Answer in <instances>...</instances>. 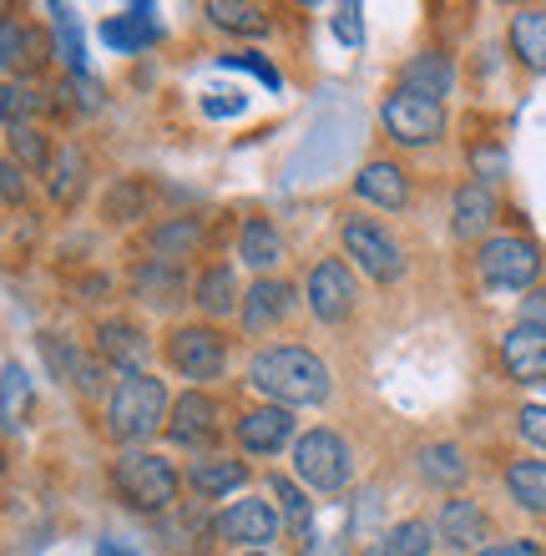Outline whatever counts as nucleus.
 Returning <instances> with one entry per match:
<instances>
[{
	"mask_svg": "<svg viewBox=\"0 0 546 556\" xmlns=\"http://www.w3.org/2000/svg\"><path fill=\"white\" fill-rule=\"evenodd\" d=\"M213 536H218V521L203 506H182V511H173L163 521V542L178 556H203L213 546Z\"/></svg>",
	"mask_w": 546,
	"mask_h": 556,
	"instance_id": "nucleus-22",
	"label": "nucleus"
},
{
	"mask_svg": "<svg viewBox=\"0 0 546 556\" xmlns=\"http://www.w3.org/2000/svg\"><path fill=\"white\" fill-rule=\"evenodd\" d=\"M11 152H15V167L21 173H46L51 167V142H46V132L36 127V122H26V127H11Z\"/></svg>",
	"mask_w": 546,
	"mask_h": 556,
	"instance_id": "nucleus-38",
	"label": "nucleus"
},
{
	"mask_svg": "<svg viewBox=\"0 0 546 556\" xmlns=\"http://www.w3.org/2000/svg\"><path fill=\"white\" fill-rule=\"evenodd\" d=\"M350 470H355V460H350V445H344V435H334V430H309V435H299L294 445V476L309 491H344L350 485Z\"/></svg>",
	"mask_w": 546,
	"mask_h": 556,
	"instance_id": "nucleus-4",
	"label": "nucleus"
},
{
	"mask_svg": "<svg viewBox=\"0 0 546 556\" xmlns=\"http://www.w3.org/2000/svg\"><path fill=\"white\" fill-rule=\"evenodd\" d=\"M506 491L521 511L546 516V460H511L506 466Z\"/></svg>",
	"mask_w": 546,
	"mask_h": 556,
	"instance_id": "nucleus-32",
	"label": "nucleus"
},
{
	"mask_svg": "<svg viewBox=\"0 0 546 556\" xmlns=\"http://www.w3.org/2000/svg\"><path fill=\"white\" fill-rule=\"evenodd\" d=\"M334 36H340L344 46H359V41H365V21H359V5H340V11H334Z\"/></svg>",
	"mask_w": 546,
	"mask_h": 556,
	"instance_id": "nucleus-43",
	"label": "nucleus"
},
{
	"mask_svg": "<svg viewBox=\"0 0 546 556\" xmlns=\"http://www.w3.org/2000/svg\"><path fill=\"white\" fill-rule=\"evenodd\" d=\"M380 122L399 147H430L441 142L445 132V102H430V97H415V91L395 87L380 106Z\"/></svg>",
	"mask_w": 546,
	"mask_h": 556,
	"instance_id": "nucleus-5",
	"label": "nucleus"
},
{
	"mask_svg": "<svg viewBox=\"0 0 546 556\" xmlns=\"http://www.w3.org/2000/svg\"><path fill=\"white\" fill-rule=\"evenodd\" d=\"M167 365L178 369L182 380H218L228 365V344L213 324H182L167 334Z\"/></svg>",
	"mask_w": 546,
	"mask_h": 556,
	"instance_id": "nucleus-7",
	"label": "nucleus"
},
{
	"mask_svg": "<svg viewBox=\"0 0 546 556\" xmlns=\"http://www.w3.org/2000/svg\"><path fill=\"white\" fill-rule=\"evenodd\" d=\"M496 192L486 188V182H460L456 188V207H450V233L460 238V243H475V238L491 233V223H496Z\"/></svg>",
	"mask_w": 546,
	"mask_h": 556,
	"instance_id": "nucleus-15",
	"label": "nucleus"
},
{
	"mask_svg": "<svg viewBox=\"0 0 546 556\" xmlns=\"http://www.w3.org/2000/svg\"><path fill=\"white\" fill-rule=\"evenodd\" d=\"M51 97L30 81H0V127H26L30 117H41Z\"/></svg>",
	"mask_w": 546,
	"mask_h": 556,
	"instance_id": "nucleus-34",
	"label": "nucleus"
},
{
	"mask_svg": "<svg viewBox=\"0 0 546 556\" xmlns=\"http://www.w3.org/2000/svg\"><path fill=\"white\" fill-rule=\"evenodd\" d=\"M249 556H268V552H249Z\"/></svg>",
	"mask_w": 546,
	"mask_h": 556,
	"instance_id": "nucleus-49",
	"label": "nucleus"
},
{
	"mask_svg": "<svg viewBox=\"0 0 546 556\" xmlns=\"http://www.w3.org/2000/svg\"><path fill=\"white\" fill-rule=\"evenodd\" d=\"M274 511H279V521L289 527V536H294V542H309V536H314V501L304 496V485H299V481L274 476Z\"/></svg>",
	"mask_w": 546,
	"mask_h": 556,
	"instance_id": "nucleus-24",
	"label": "nucleus"
},
{
	"mask_svg": "<svg viewBox=\"0 0 546 556\" xmlns=\"http://www.w3.org/2000/svg\"><path fill=\"white\" fill-rule=\"evenodd\" d=\"M41 354H46V365H51V375H56L61 384H76L81 395H102L106 390V365L102 359H87V354L76 350V344H66L61 334H41Z\"/></svg>",
	"mask_w": 546,
	"mask_h": 556,
	"instance_id": "nucleus-12",
	"label": "nucleus"
},
{
	"mask_svg": "<svg viewBox=\"0 0 546 556\" xmlns=\"http://www.w3.org/2000/svg\"><path fill=\"white\" fill-rule=\"evenodd\" d=\"M521 329L546 334V289H532L526 299H521Z\"/></svg>",
	"mask_w": 546,
	"mask_h": 556,
	"instance_id": "nucleus-45",
	"label": "nucleus"
},
{
	"mask_svg": "<svg viewBox=\"0 0 546 556\" xmlns=\"http://www.w3.org/2000/svg\"><path fill=\"white\" fill-rule=\"evenodd\" d=\"M167 410H173V400H167V384L157 375H127V380L112 390L106 400V435L112 440H148L157 425H167Z\"/></svg>",
	"mask_w": 546,
	"mask_h": 556,
	"instance_id": "nucleus-2",
	"label": "nucleus"
},
{
	"mask_svg": "<svg viewBox=\"0 0 546 556\" xmlns=\"http://www.w3.org/2000/svg\"><path fill=\"white\" fill-rule=\"evenodd\" d=\"M228 72H253L258 81H264L268 91H279L283 87V76L274 72V61H264V56H253V51H228V56H218Z\"/></svg>",
	"mask_w": 546,
	"mask_h": 556,
	"instance_id": "nucleus-40",
	"label": "nucleus"
},
{
	"mask_svg": "<svg viewBox=\"0 0 546 556\" xmlns=\"http://www.w3.org/2000/svg\"><path fill=\"white\" fill-rule=\"evenodd\" d=\"M501 365L517 384H542L546 380V334L517 324V329L501 339Z\"/></svg>",
	"mask_w": 546,
	"mask_h": 556,
	"instance_id": "nucleus-19",
	"label": "nucleus"
},
{
	"mask_svg": "<svg viewBox=\"0 0 546 556\" xmlns=\"http://www.w3.org/2000/svg\"><path fill=\"white\" fill-rule=\"evenodd\" d=\"M289 308H294V289H289L283 278H258L238 314H243V329H249V334H268L274 324L289 319Z\"/></svg>",
	"mask_w": 546,
	"mask_h": 556,
	"instance_id": "nucleus-17",
	"label": "nucleus"
},
{
	"mask_svg": "<svg viewBox=\"0 0 546 556\" xmlns=\"http://www.w3.org/2000/svg\"><path fill=\"white\" fill-rule=\"evenodd\" d=\"M289 440H294V415L279 410V405L249 410L243 420H238V445H243L249 455H279Z\"/></svg>",
	"mask_w": 546,
	"mask_h": 556,
	"instance_id": "nucleus-16",
	"label": "nucleus"
},
{
	"mask_svg": "<svg viewBox=\"0 0 546 556\" xmlns=\"http://www.w3.org/2000/svg\"><path fill=\"white\" fill-rule=\"evenodd\" d=\"M471 162H475V177H486V188L496 182V177L506 173V157L496 152V147H475L471 152Z\"/></svg>",
	"mask_w": 546,
	"mask_h": 556,
	"instance_id": "nucleus-47",
	"label": "nucleus"
},
{
	"mask_svg": "<svg viewBox=\"0 0 546 556\" xmlns=\"http://www.w3.org/2000/svg\"><path fill=\"white\" fill-rule=\"evenodd\" d=\"M304 293H309L314 319H325V324H344L350 314H355V299H359L355 274L344 268V258H325V264H314Z\"/></svg>",
	"mask_w": 546,
	"mask_h": 556,
	"instance_id": "nucleus-9",
	"label": "nucleus"
},
{
	"mask_svg": "<svg viewBox=\"0 0 546 556\" xmlns=\"http://www.w3.org/2000/svg\"><path fill=\"white\" fill-rule=\"evenodd\" d=\"M475 268L486 278L491 289H532L536 274H542V249H536L532 238H486L481 253H475Z\"/></svg>",
	"mask_w": 546,
	"mask_h": 556,
	"instance_id": "nucleus-6",
	"label": "nucleus"
},
{
	"mask_svg": "<svg viewBox=\"0 0 546 556\" xmlns=\"http://www.w3.org/2000/svg\"><path fill=\"white\" fill-rule=\"evenodd\" d=\"M435 546V527L430 521H399L380 536V542H369L365 556H430Z\"/></svg>",
	"mask_w": 546,
	"mask_h": 556,
	"instance_id": "nucleus-33",
	"label": "nucleus"
},
{
	"mask_svg": "<svg viewBox=\"0 0 546 556\" xmlns=\"http://www.w3.org/2000/svg\"><path fill=\"white\" fill-rule=\"evenodd\" d=\"M399 87L415 91V97H430V102H445L450 87H456V66H450V56H441V51H420V56L405 61Z\"/></svg>",
	"mask_w": 546,
	"mask_h": 556,
	"instance_id": "nucleus-21",
	"label": "nucleus"
},
{
	"mask_svg": "<svg viewBox=\"0 0 546 556\" xmlns=\"http://www.w3.org/2000/svg\"><path fill=\"white\" fill-rule=\"evenodd\" d=\"M249 384L258 395H268L279 410H294V405H325L334 380H329V365L304 344H274V350H258L249 359Z\"/></svg>",
	"mask_w": 546,
	"mask_h": 556,
	"instance_id": "nucleus-1",
	"label": "nucleus"
},
{
	"mask_svg": "<svg viewBox=\"0 0 546 556\" xmlns=\"http://www.w3.org/2000/svg\"><path fill=\"white\" fill-rule=\"evenodd\" d=\"M279 531H283L279 511H274L268 501H258V496L233 501V506L218 516V536H223V542H238V546H249V552H264V542H274Z\"/></svg>",
	"mask_w": 546,
	"mask_h": 556,
	"instance_id": "nucleus-11",
	"label": "nucleus"
},
{
	"mask_svg": "<svg viewBox=\"0 0 546 556\" xmlns=\"http://www.w3.org/2000/svg\"><path fill=\"white\" fill-rule=\"evenodd\" d=\"M355 192L365 198V203L390 207V213H395V207L410 203V177H405L399 162H365L359 177H355Z\"/></svg>",
	"mask_w": 546,
	"mask_h": 556,
	"instance_id": "nucleus-20",
	"label": "nucleus"
},
{
	"mask_svg": "<svg viewBox=\"0 0 546 556\" xmlns=\"http://www.w3.org/2000/svg\"><path fill=\"white\" fill-rule=\"evenodd\" d=\"M192 299H198V308H203L207 319H228L233 308H243V299H238V278H233V268H228V264L207 268V274L198 278Z\"/></svg>",
	"mask_w": 546,
	"mask_h": 556,
	"instance_id": "nucleus-28",
	"label": "nucleus"
},
{
	"mask_svg": "<svg viewBox=\"0 0 546 556\" xmlns=\"http://www.w3.org/2000/svg\"><path fill=\"white\" fill-rule=\"evenodd\" d=\"M188 485L198 491V496H233L238 485H249V466H243V460H223V455H213V460H192Z\"/></svg>",
	"mask_w": 546,
	"mask_h": 556,
	"instance_id": "nucleus-26",
	"label": "nucleus"
},
{
	"mask_svg": "<svg viewBox=\"0 0 546 556\" xmlns=\"http://www.w3.org/2000/svg\"><path fill=\"white\" fill-rule=\"evenodd\" d=\"M198 238H203V223L198 218H173V223H157V228H152V249H157V258L178 264V258H188V253L198 249Z\"/></svg>",
	"mask_w": 546,
	"mask_h": 556,
	"instance_id": "nucleus-37",
	"label": "nucleus"
},
{
	"mask_svg": "<svg viewBox=\"0 0 546 556\" xmlns=\"http://www.w3.org/2000/svg\"><path fill=\"white\" fill-rule=\"evenodd\" d=\"M46 177H51V198H56V203H72L76 192H81V182H87V152L66 142L61 152H51Z\"/></svg>",
	"mask_w": 546,
	"mask_h": 556,
	"instance_id": "nucleus-35",
	"label": "nucleus"
},
{
	"mask_svg": "<svg viewBox=\"0 0 546 556\" xmlns=\"http://www.w3.org/2000/svg\"><path fill=\"white\" fill-rule=\"evenodd\" d=\"M420 476H426L430 485H441V491H456V485H466L471 466H466L460 445H450V440H435V445H426V451H420Z\"/></svg>",
	"mask_w": 546,
	"mask_h": 556,
	"instance_id": "nucleus-30",
	"label": "nucleus"
},
{
	"mask_svg": "<svg viewBox=\"0 0 546 556\" xmlns=\"http://www.w3.org/2000/svg\"><path fill=\"white\" fill-rule=\"evenodd\" d=\"M51 15H56V51L61 61L76 72H87V51H81V30H76V15L66 11V5H51Z\"/></svg>",
	"mask_w": 546,
	"mask_h": 556,
	"instance_id": "nucleus-39",
	"label": "nucleus"
},
{
	"mask_svg": "<svg viewBox=\"0 0 546 556\" xmlns=\"http://www.w3.org/2000/svg\"><path fill=\"white\" fill-rule=\"evenodd\" d=\"M102 41L112 46V51H142V46H152L157 41V21H152V11L148 5H132V11H122V15H112L102 26Z\"/></svg>",
	"mask_w": 546,
	"mask_h": 556,
	"instance_id": "nucleus-23",
	"label": "nucleus"
},
{
	"mask_svg": "<svg viewBox=\"0 0 546 556\" xmlns=\"http://www.w3.org/2000/svg\"><path fill=\"white\" fill-rule=\"evenodd\" d=\"M106 223H137L152 213V182L148 177H117L112 192L102 198Z\"/></svg>",
	"mask_w": 546,
	"mask_h": 556,
	"instance_id": "nucleus-27",
	"label": "nucleus"
},
{
	"mask_svg": "<svg viewBox=\"0 0 546 556\" xmlns=\"http://www.w3.org/2000/svg\"><path fill=\"white\" fill-rule=\"evenodd\" d=\"M203 11L213 26L238 30V36H264L268 30V15L258 11V5H249V0H207Z\"/></svg>",
	"mask_w": 546,
	"mask_h": 556,
	"instance_id": "nucleus-36",
	"label": "nucleus"
},
{
	"mask_svg": "<svg viewBox=\"0 0 546 556\" xmlns=\"http://www.w3.org/2000/svg\"><path fill=\"white\" fill-rule=\"evenodd\" d=\"M112 485H117V496L132 506V511H173V501H178V470L173 460H163L157 451H122L117 466H112Z\"/></svg>",
	"mask_w": 546,
	"mask_h": 556,
	"instance_id": "nucleus-3",
	"label": "nucleus"
},
{
	"mask_svg": "<svg viewBox=\"0 0 546 556\" xmlns=\"http://www.w3.org/2000/svg\"><path fill=\"white\" fill-rule=\"evenodd\" d=\"M102 556H142V552H132L127 542H102Z\"/></svg>",
	"mask_w": 546,
	"mask_h": 556,
	"instance_id": "nucleus-48",
	"label": "nucleus"
},
{
	"mask_svg": "<svg viewBox=\"0 0 546 556\" xmlns=\"http://www.w3.org/2000/svg\"><path fill=\"white\" fill-rule=\"evenodd\" d=\"M238 253H243V264L249 268L268 274V268H279V258H283V238L274 233V223L268 218H249L243 228H238Z\"/></svg>",
	"mask_w": 546,
	"mask_h": 556,
	"instance_id": "nucleus-29",
	"label": "nucleus"
},
{
	"mask_svg": "<svg viewBox=\"0 0 546 556\" xmlns=\"http://www.w3.org/2000/svg\"><path fill=\"white\" fill-rule=\"evenodd\" d=\"M21 51H26V26H21V21H5V15H0V72L21 66Z\"/></svg>",
	"mask_w": 546,
	"mask_h": 556,
	"instance_id": "nucleus-41",
	"label": "nucleus"
},
{
	"mask_svg": "<svg viewBox=\"0 0 546 556\" xmlns=\"http://www.w3.org/2000/svg\"><path fill=\"white\" fill-rule=\"evenodd\" d=\"M97 350H102V359L112 369H122V375H148V365H152V339L127 319H106L102 329H97Z\"/></svg>",
	"mask_w": 546,
	"mask_h": 556,
	"instance_id": "nucleus-13",
	"label": "nucleus"
},
{
	"mask_svg": "<svg viewBox=\"0 0 546 556\" xmlns=\"http://www.w3.org/2000/svg\"><path fill=\"white\" fill-rule=\"evenodd\" d=\"M0 203H26V177L5 157H0Z\"/></svg>",
	"mask_w": 546,
	"mask_h": 556,
	"instance_id": "nucleus-44",
	"label": "nucleus"
},
{
	"mask_svg": "<svg viewBox=\"0 0 546 556\" xmlns=\"http://www.w3.org/2000/svg\"><path fill=\"white\" fill-rule=\"evenodd\" d=\"M340 238H344V253H350L374 283H395V278H405V253H399V243L384 233L374 218H344Z\"/></svg>",
	"mask_w": 546,
	"mask_h": 556,
	"instance_id": "nucleus-8",
	"label": "nucleus"
},
{
	"mask_svg": "<svg viewBox=\"0 0 546 556\" xmlns=\"http://www.w3.org/2000/svg\"><path fill=\"white\" fill-rule=\"evenodd\" d=\"M511 51L526 72L546 76V11H517L511 15Z\"/></svg>",
	"mask_w": 546,
	"mask_h": 556,
	"instance_id": "nucleus-25",
	"label": "nucleus"
},
{
	"mask_svg": "<svg viewBox=\"0 0 546 556\" xmlns=\"http://www.w3.org/2000/svg\"><path fill=\"white\" fill-rule=\"evenodd\" d=\"M517 430L526 445H536V451H546V405H526V410L517 415Z\"/></svg>",
	"mask_w": 546,
	"mask_h": 556,
	"instance_id": "nucleus-42",
	"label": "nucleus"
},
{
	"mask_svg": "<svg viewBox=\"0 0 546 556\" xmlns=\"http://www.w3.org/2000/svg\"><path fill=\"white\" fill-rule=\"evenodd\" d=\"M475 556H542V542H532V536H511V542L481 546Z\"/></svg>",
	"mask_w": 546,
	"mask_h": 556,
	"instance_id": "nucleus-46",
	"label": "nucleus"
},
{
	"mask_svg": "<svg viewBox=\"0 0 546 556\" xmlns=\"http://www.w3.org/2000/svg\"><path fill=\"white\" fill-rule=\"evenodd\" d=\"M30 405L36 395H30L26 365H5L0 369V430H21L30 420Z\"/></svg>",
	"mask_w": 546,
	"mask_h": 556,
	"instance_id": "nucleus-31",
	"label": "nucleus"
},
{
	"mask_svg": "<svg viewBox=\"0 0 546 556\" xmlns=\"http://www.w3.org/2000/svg\"><path fill=\"white\" fill-rule=\"evenodd\" d=\"M486 531H491V521H486V511L475 506V501H466V496H450L441 506V516H435V536H441L450 552H481V542H486Z\"/></svg>",
	"mask_w": 546,
	"mask_h": 556,
	"instance_id": "nucleus-14",
	"label": "nucleus"
},
{
	"mask_svg": "<svg viewBox=\"0 0 546 556\" xmlns=\"http://www.w3.org/2000/svg\"><path fill=\"white\" fill-rule=\"evenodd\" d=\"M167 435L178 440V445H188V451H207V445L223 435L218 400L203 395V390H188L182 400H173V410H167Z\"/></svg>",
	"mask_w": 546,
	"mask_h": 556,
	"instance_id": "nucleus-10",
	"label": "nucleus"
},
{
	"mask_svg": "<svg viewBox=\"0 0 546 556\" xmlns=\"http://www.w3.org/2000/svg\"><path fill=\"white\" fill-rule=\"evenodd\" d=\"M132 293H137V299H142L148 308H178L182 293H188L182 264H167V258H148V264H137Z\"/></svg>",
	"mask_w": 546,
	"mask_h": 556,
	"instance_id": "nucleus-18",
	"label": "nucleus"
}]
</instances>
